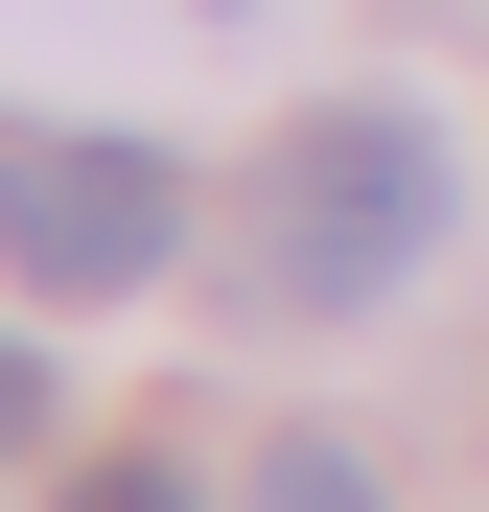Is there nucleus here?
Here are the masks:
<instances>
[{
    "mask_svg": "<svg viewBox=\"0 0 489 512\" xmlns=\"http://www.w3.org/2000/svg\"><path fill=\"white\" fill-rule=\"evenodd\" d=\"M443 210H466V140L420 117V94H326L303 140H280V187H257V280L303 303V326H350V303H396L443 256Z\"/></svg>",
    "mask_w": 489,
    "mask_h": 512,
    "instance_id": "f257e3e1",
    "label": "nucleus"
},
{
    "mask_svg": "<svg viewBox=\"0 0 489 512\" xmlns=\"http://www.w3.org/2000/svg\"><path fill=\"white\" fill-rule=\"evenodd\" d=\"M187 256V163L163 140H0V280L24 303H140Z\"/></svg>",
    "mask_w": 489,
    "mask_h": 512,
    "instance_id": "f03ea898",
    "label": "nucleus"
},
{
    "mask_svg": "<svg viewBox=\"0 0 489 512\" xmlns=\"http://www.w3.org/2000/svg\"><path fill=\"white\" fill-rule=\"evenodd\" d=\"M257 512H373V466H350V443H280V466H257Z\"/></svg>",
    "mask_w": 489,
    "mask_h": 512,
    "instance_id": "7ed1b4c3",
    "label": "nucleus"
},
{
    "mask_svg": "<svg viewBox=\"0 0 489 512\" xmlns=\"http://www.w3.org/2000/svg\"><path fill=\"white\" fill-rule=\"evenodd\" d=\"M70 512H210V489H187V466H140V443H117V466H94V489H70Z\"/></svg>",
    "mask_w": 489,
    "mask_h": 512,
    "instance_id": "20e7f679",
    "label": "nucleus"
},
{
    "mask_svg": "<svg viewBox=\"0 0 489 512\" xmlns=\"http://www.w3.org/2000/svg\"><path fill=\"white\" fill-rule=\"evenodd\" d=\"M47 443V350H0V466H24Z\"/></svg>",
    "mask_w": 489,
    "mask_h": 512,
    "instance_id": "39448f33",
    "label": "nucleus"
}]
</instances>
